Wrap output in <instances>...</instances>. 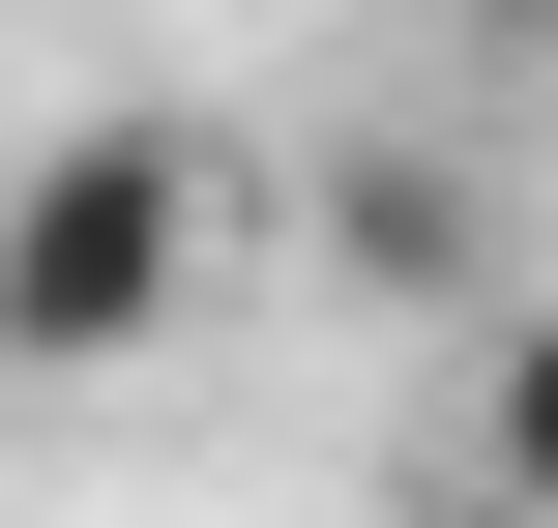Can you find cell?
<instances>
[{"instance_id": "1", "label": "cell", "mask_w": 558, "mask_h": 528, "mask_svg": "<svg viewBox=\"0 0 558 528\" xmlns=\"http://www.w3.org/2000/svg\"><path fill=\"white\" fill-rule=\"evenodd\" d=\"M235 265V147L206 118H59L0 176V382H147Z\"/></svg>"}, {"instance_id": "2", "label": "cell", "mask_w": 558, "mask_h": 528, "mask_svg": "<svg viewBox=\"0 0 558 528\" xmlns=\"http://www.w3.org/2000/svg\"><path fill=\"white\" fill-rule=\"evenodd\" d=\"M324 265H353V294H471V265H500V206H471L441 147H353V176H324Z\"/></svg>"}, {"instance_id": "3", "label": "cell", "mask_w": 558, "mask_h": 528, "mask_svg": "<svg viewBox=\"0 0 558 528\" xmlns=\"http://www.w3.org/2000/svg\"><path fill=\"white\" fill-rule=\"evenodd\" d=\"M471 500L558 528V294H500V353H471Z\"/></svg>"}, {"instance_id": "4", "label": "cell", "mask_w": 558, "mask_h": 528, "mask_svg": "<svg viewBox=\"0 0 558 528\" xmlns=\"http://www.w3.org/2000/svg\"><path fill=\"white\" fill-rule=\"evenodd\" d=\"M530 59H558V0H530Z\"/></svg>"}]
</instances>
